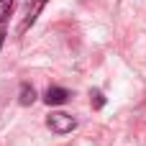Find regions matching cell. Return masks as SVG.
<instances>
[{
  "label": "cell",
  "mask_w": 146,
  "mask_h": 146,
  "mask_svg": "<svg viewBox=\"0 0 146 146\" xmlns=\"http://www.w3.org/2000/svg\"><path fill=\"white\" fill-rule=\"evenodd\" d=\"M46 126H49V131H54V133H69V131L77 128V118H72V115H67V113H51V115L46 118Z\"/></svg>",
  "instance_id": "6da1fadb"
},
{
  "label": "cell",
  "mask_w": 146,
  "mask_h": 146,
  "mask_svg": "<svg viewBox=\"0 0 146 146\" xmlns=\"http://www.w3.org/2000/svg\"><path fill=\"white\" fill-rule=\"evenodd\" d=\"M44 3H46V0H33V3H28L26 15H23V21H21V26H18V33H26V31L36 23L38 13H41V8H44Z\"/></svg>",
  "instance_id": "7a4b0ae2"
},
{
  "label": "cell",
  "mask_w": 146,
  "mask_h": 146,
  "mask_svg": "<svg viewBox=\"0 0 146 146\" xmlns=\"http://www.w3.org/2000/svg\"><path fill=\"white\" fill-rule=\"evenodd\" d=\"M44 100H46V105H62V103L69 100V90H64V87H49L46 95H44Z\"/></svg>",
  "instance_id": "3957f363"
},
{
  "label": "cell",
  "mask_w": 146,
  "mask_h": 146,
  "mask_svg": "<svg viewBox=\"0 0 146 146\" xmlns=\"http://www.w3.org/2000/svg\"><path fill=\"white\" fill-rule=\"evenodd\" d=\"M18 103H21V105H33V103H36V90H33L31 85H21Z\"/></svg>",
  "instance_id": "277c9868"
},
{
  "label": "cell",
  "mask_w": 146,
  "mask_h": 146,
  "mask_svg": "<svg viewBox=\"0 0 146 146\" xmlns=\"http://www.w3.org/2000/svg\"><path fill=\"white\" fill-rule=\"evenodd\" d=\"M90 103H92V108H95V110H100V108L105 105L103 92H100V90H92V92H90Z\"/></svg>",
  "instance_id": "5b68a950"
},
{
  "label": "cell",
  "mask_w": 146,
  "mask_h": 146,
  "mask_svg": "<svg viewBox=\"0 0 146 146\" xmlns=\"http://www.w3.org/2000/svg\"><path fill=\"white\" fill-rule=\"evenodd\" d=\"M13 3L15 0H0V23L10 15V10H13Z\"/></svg>",
  "instance_id": "8992f818"
},
{
  "label": "cell",
  "mask_w": 146,
  "mask_h": 146,
  "mask_svg": "<svg viewBox=\"0 0 146 146\" xmlns=\"http://www.w3.org/2000/svg\"><path fill=\"white\" fill-rule=\"evenodd\" d=\"M3 41H5V31L0 28V46H3Z\"/></svg>",
  "instance_id": "52a82bcc"
}]
</instances>
